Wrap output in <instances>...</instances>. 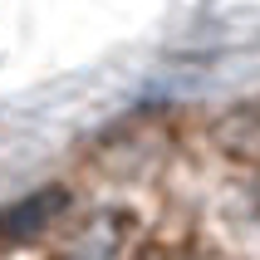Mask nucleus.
I'll return each instance as SVG.
<instances>
[{
	"mask_svg": "<svg viewBox=\"0 0 260 260\" xmlns=\"http://www.w3.org/2000/svg\"><path fill=\"white\" fill-rule=\"evenodd\" d=\"M138 255H143V226L123 206L79 216L49 250V260H138Z\"/></svg>",
	"mask_w": 260,
	"mask_h": 260,
	"instance_id": "nucleus-1",
	"label": "nucleus"
},
{
	"mask_svg": "<svg viewBox=\"0 0 260 260\" xmlns=\"http://www.w3.org/2000/svg\"><path fill=\"white\" fill-rule=\"evenodd\" d=\"M211 143H216L221 157L260 167V99H246V103H236V108H226L211 123Z\"/></svg>",
	"mask_w": 260,
	"mask_h": 260,
	"instance_id": "nucleus-2",
	"label": "nucleus"
},
{
	"mask_svg": "<svg viewBox=\"0 0 260 260\" xmlns=\"http://www.w3.org/2000/svg\"><path fill=\"white\" fill-rule=\"evenodd\" d=\"M64 216V191H35L29 202H20L15 211H5L0 216V241H35V236H44L54 221Z\"/></svg>",
	"mask_w": 260,
	"mask_h": 260,
	"instance_id": "nucleus-3",
	"label": "nucleus"
},
{
	"mask_svg": "<svg viewBox=\"0 0 260 260\" xmlns=\"http://www.w3.org/2000/svg\"><path fill=\"white\" fill-rule=\"evenodd\" d=\"M138 260H216L206 250H152V255H138Z\"/></svg>",
	"mask_w": 260,
	"mask_h": 260,
	"instance_id": "nucleus-4",
	"label": "nucleus"
}]
</instances>
